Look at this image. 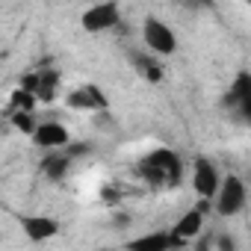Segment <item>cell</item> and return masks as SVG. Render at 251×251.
<instances>
[{
    "mask_svg": "<svg viewBox=\"0 0 251 251\" xmlns=\"http://www.w3.org/2000/svg\"><path fill=\"white\" fill-rule=\"evenodd\" d=\"M56 92H59V71H53V68H42L39 71V89H36V95H39V100L42 103H53L56 100Z\"/></svg>",
    "mask_w": 251,
    "mask_h": 251,
    "instance_id": "cell-12",
    "label": "cell"
},
{
    "mask_svg": "<svg viewBox=\"0 0 251 251\" xmlns=\"http://www.w3.org/2000/svg\"><path fill=\"white\" fill-rule=\"evenodd\" d=\"M71 157L65 154V148L62 151H48V157L42 160V172H45V177L48 180H65V175L71 172Z\"/></svg>",
    "mask_w": 251,
    "mask_h": 251,
    "instance_id": "cell-11",
    "label": "cell"
},
{
    "mask_svg": "<svg viewBox=\"0 0 251 251\" xmlns=\"http://www.w3.org/2000/svg\"><path fill=\"white\" fill-rule=\"evenodd\" d=\"M65 103H68V109H74V112H103V109L109 106L106 95H103L95 83H83V86L71 89L68 98H65Z\"/></svg>",
    "mask_w": 251,
    "mask_h": 251,
    "instance_id": "cell-7",
    "label": "cell"
},
{
    "mask_svg": "<svg viewBox=\"0 0 251 251\" xmlns=\"http://www.w3.org/2000/svg\"><path fill=\"white\" fill-rule=\"evenodd\" d=\"M136 71H139L148 83H160V80H163V68H160V62L151 59V56H136Z\"/></svg>",
    "mask_w": 251,
    "mask_h": 251,
    "instance_id": "cell-16",
    "label": "cell"
},
{
    "mask_svg": "<svg viewBox=\"0 0 251 251\" xmlns=\"http://www.w3.org/2000/svg\"><path fill=\"white\" fill-rule=\"evenodd\" d=\"M207 213H213V201L210 198H198L195 207H189L186 213H180V219L175 222L172 233L177 239V245H189L207 225Z\"/></svg>",
    "mask_w": 251,
    "mask_h": 251,
    "instance_id": "cell-5",
    "label": "cell"
},
{
    "mask_svg": "<svg viewBox=\"0 0 251 251\" xmlns=\"http://www.w3.org/2000/svg\"><path fill=\"white\" fill-rule=\"evenodd\" d=\"M245 3H248V6H251V0H245Z\"/></svg>",
    "mask_w": 251,
    "mask_h": 251,
    "instance_id": "cell-17",
    "label": "cell"
},
{
    "mask_svg": "<svg viewBox=\"0 0 251 251\" xmlns=\"http://www.w3.org/2000/svg\"><path fill=\"white\" fill-rule=\"evenodd\" d=\"M133 248H172V245H177V239H175V233L169 230H157V233H148V236H139V239H133L130 242Z\"/></svg>",
    "mask_w": 251,
    "mask_h": 251,
    "instance_id": "cell-14",
    "label": "cell"
},
{
    "mask_svg": "<svg viewBox=\"0 0 251 251\" xmlns=\"http://www.w3.org/2000/svg\"><path fill=\"white\" fill-rule=\"evenodd\" d=\"M6 115H9V124H12L18 133L33 136V133H36V127H39V121L33 118V112H30V109H12V112H6Z\"/></svg>",
    "mask_w": 251,
    "mask_h": 251,
    "instance_id": "cell-15",
    "label": "cell"
},
{
    "mask_svg": "<svg viewBox=\"0 0 251 251\" xmlns=\"http://www.w3.org/2000/svg\"><path fill=\"white\" fill-rule=\"evenodd\" d=\"M222 172H219V166L210 160V157H195L192 160V189H195V195L198 198H216V192H219V186H222Z\"/></svg>",
    "mask_w": 251,
    "mask_h": 251,
    "instance_id": "cell-6",
    "label": "cell"
},
{
    "mask_svg": "<svg viewBox=\"0 0 251 251\" xmlns=\"http://www.w3.org/2000/svg\"><path fill=\"white\" fill-rule=\"evenodd\" d=\"M33 142L42 148V151H62L71 145V133L62 121H39V127L33 133Z\"/></svg>",
    "mask_w": 251,
    "mask_h": 251,
    "instance_id": "cell-8",
    "label": "cell"
},
{
    "mask_svg": "<svg viewBox=\"0 0 251 251\" xmlns=\"http://www.w3.org/2000/svg\"><path fill=\"white\" fill-rule=\"evenodd\" d=\"M136 172H139V177H142L145 183L166 189V186H177V183H180V177H183V163H180V157H177L175 151L157 148V151H151L148 157L139 160Z\"/></svg>",
    "mask_w": 251,
    "mask_h": 251,
    "instance_id": "cell-1",
    "label": "cell"
},
{
    "mask_svg": "<svg viewBox=\"0 0 251 251\" xmlns=\"http://www.w3.org/2000/svg\"><path fill=\"white\" fill-rule=\"evenodd\" d=\"M21 227H24V236L30 242H45V239L59 233V222L53 216H24Z\"/></svg>",
    "mask_w": 251,
    "mask_h": 251,
    "instance_id": "cell-9",
    "label": "cell"
},
{
    "mask_svg": "<svg viewBox=\"0 0 251 251\" xmlns=\"http://www.w3.org/2000/svg\"><path fill=\"white\" fill-rule=\"evenodd\" d=\"M227 103L233 109H239V115L251 118V74H239L236 83L227 92Z\"/></svg>",
    "mask_w": 251,
    "mask_h": 251,
    "instance_id": "cell-10",
    "label": "cell"
},
{
    "mask_svg": "<svg viewBox=\"0 0 251 251\" xmlns=\"http://www.w3.org/2000/svg\"><path fill=\"white\" fill-rule=\"evenodd\" d=\"M245 204H248V186H245V180L236 177V175H225L222 177V186H219V192L213 198L216 216L233 219V216H239L245 210Z\"/></svg>",
    "mask_w": 251,
    "mask_h": 251,
    "instance_id": "cell-2",
    "label": "cell"
},
{
    "mask_svg": "<svg viewBox=\"0 0 251 251\" xmlns=\"http://www.w3.org/2000/svg\"><path fill=\"white\" fill-rule=\"evenodd\" d=\"M121 21V9L115 0H98V3L86 6L83 15H80V27L89 33V36H100V33H109L115 30Z\"/></svg>",
    "mask_w": 251,
    "mask_h": 251,
    "instance_id": "cell-3",
    "label": "cell"
},
{
    "mask_svg": "<svg viewBox=\"0 0 251 251\" xmlns=\"http://www.w3.org/2000/svg\"><path fill=\"white\" fill-rule=\"evenodd\" d=\"M142 45L154 53V56H172L177 50V33L163 21V18H154L148 15L142 21Z\"/></svg>",
    "mask_w": 251,
    "mask_h": 251,
    "instance_id": "cell-4",
    "label": "cell"
},
{
    "mask_svg": "<svg viewBox=\"0 0 251 251\" xmlns=\"http://www.w3.org/2000/svg\"><path fill=\"white\" fill-rule=\"evenodd\" d=\"M36 103H42L36 92H30V89H24V86H15L12 95H9V109H6V112H12V109H30V112H33Z\"/></svg>",
    "mask_w": 251,
    "mask_h": 251,
    "instance_id": "cell-13",
    "label": "cell"
}]
</instances>
